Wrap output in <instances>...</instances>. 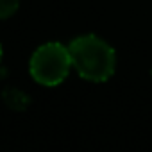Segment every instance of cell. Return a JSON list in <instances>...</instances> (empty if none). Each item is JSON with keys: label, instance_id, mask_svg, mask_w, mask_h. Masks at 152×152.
Instances as JSON below:
<instances>
[{"label": "cell", "instance_id": "4", "mask_svg": "<svg viewBox=\"0 0 152 152\" xmlns=\"http://www.w3.org/2000/svg\"><path fill=\"white\" fill-rule=\"evenodd\" d=\"M0 59H2V47H0Z\"/></svg>", "mask_w": 152, "mask_h": 152}, {"label": "cell", "instance_id": "2", "mask_svg": "<svg viewBox=\"0 0 152 152\" xmlns=\"http://www.w3.org/2000/svg\"><path fill=\"white\" fill-rule=\"evenodd\" d=\"M72 66L70 50L59 43L39 47L31 59V73L34 81L45 86H56L66 79Z\"/></svg>", "mask_w": 152, "mask_h": 152}, {"label": "cell", "instance_id": "3", "mask_svg": "<svg viewBox=\"0 0 152 152\" xmlns=\"http://www.w3.org/2000/svg\"><path fill=\"white\" fill-rule=\"evenodd\" d=\"M18 9V0H0V18H7Z\"/></svg>", "mask_w": 152, "mask_h": 152}, {"label": "cell", "instance_id": "1", "mask_svg": "<svg viewBox=\"0 0 152 152\" xmlns=\"http://www.w3.org/2000/svg\"><path fill=\"white\" fill-rule=\"evenodd\" d=\"M72 66L86 81L104 83L107 81L116 64L115 50L97 36H81L68 47Z\"/></svg>", "mask_w": 152, "mask_h": 152}]
</instances>
